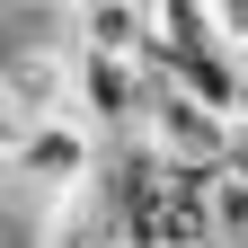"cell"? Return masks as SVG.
I'll list each match as a JSON object with an SVG mask.
<instances>
[{
	"instance_id": "cell-8",
	"label": "cell",
	"mask_w": 248,
	"mask_h": 248,
	"mask_svg": "<svg viewBox=\"0 0 248 248\" xmlns=\"http://www.w3.org/2000/svg\"><path fill=\"white\" fill-rule=\"evenodd\" d=\"M239 115H248V36H239Z\"/></svg>"
},
{
	"instance_id": "cell-6",
	"label": "cell",
	"mask_w": 248,
	"mask_h": 248,
	"mask_svg": "<svg viewBox=\"0 0 248 248\" xmlns=\"http://www.w3.org/2000/svg\"><path fill=\"white\" fill-rule=\"evenodd\" d=\"M204 204H213V239H222V248H248V177L239 169H213L204 177Z\"/></svg>"
},
{
	"instance_id": "cell-7",
	"label": "cell",
	"mask_w": 248,
	"mask_h": 248,
	"mask_svg": "<svg viewBox=\"0 0 248 248\" xmlns=\"http://www.w3.org/2000/svg\"><path fill=\"white\" fill-rule=\"evenodd\" d=\"M27 124H36V115H27V107H9V98H0V177H9V151L27 142Z\"/></svg>"
},
{
	"instance_id": "cell-2",
	"label": "cell",
	"mask_w": 248,
	"mask_h": 248,
	"mask_svg": "<svg viewBox=\"0 0 248 248\" xmlns=\"http://www.w3.org/2000/svg\"><path fill=\"white\" fill-rule=\"evenodd\" d=\"M71 115L98 124V142L142 133V115H151V53H98V45H71Z\"/></svg>"
},
{
	"instance_id": "cell-5",
	"label": "cell",
	"mask_w": 248,
	"mask_h": 248,
	"mask_svg": "<svg viewBox=\"0 0 248 248\" xmlns=\"http://www.w3.org/2000/svg\"><path fill=\"white\" fill-rule=\"evenodd\" d=\"M71 45L151 53V0H80V9H71Z\"/></svg>"
},
{
	"instance_id": "cell-1",
	"label": "cell",
	"mask_w": 248,
	"mask_h": 248,
	"mask_svg": "<svg viewBox=\"0 0 248 248\" xmlns=\"http://www.w3.org/2000/svg\"><path fill=\"white\" fill-rule=\"evenodd\" d=\"M98 151H107L98 124H80L71 107H62V115H36V124H27V142L9 151V177H0V186H9L27 213H45V204L80 195V186L98 177Z\"/></svg>"
},
{
	"instance_id": "cell-4",
	"label": "cell",
	"mask_w": 248,
	"mask_h": 248,
	"mask_svg": "<svg viewBox=\"0 0 248 248\" xmlns=\"http://www.w3.org/2000/svg\"><path fill=\"white\" fill-rule=\"evenodd\" d=\"M0 98L27 107V115H62V107H71V45L0 36Z\"/></svg>"
},
{
	"instance_id": "cell-3",
	"label": "cell",
	"mask_w": 248,
	"mask_h": 248,
	"mask_svg": "<svg viewBox=\"0 0 248 248\" xmlns=\"http://www.w3.org/2000/svg\"><path fill=\"white\" fill-rule=\"evenodd\" d=\"M142 133L160 142L177 169L213 177V169L231 160V133H239V115H231V107H213V98H195V89H177L160 62H151V115H142Z\"/></svg>"
}]
</instances>
